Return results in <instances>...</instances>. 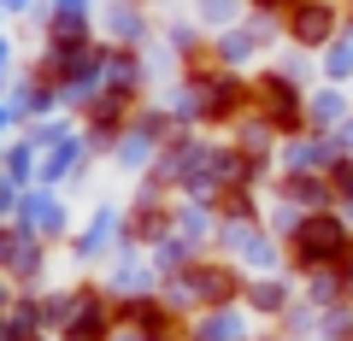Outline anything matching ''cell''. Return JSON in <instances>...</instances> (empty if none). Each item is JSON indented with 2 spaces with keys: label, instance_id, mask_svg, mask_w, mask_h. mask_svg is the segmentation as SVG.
<instances>
[{
  "label": "cell",
  "instance_id": "2",
  "mask_svg": "<svg viewBox=\"0 0 353 341\" xmlns=\"http://www.w3.org/2000/svg\"><path fill=\"white\" fill-rule=\"evenodd\" d=\"M330 30H336V12L318 6V0L294 12V36H301V41H330Z\"/></svg>",
  "mask_w": 353,
  "mask_h": 341
},
{
  "label": "cell",
  "instance_id": "4",
  "mask_svg": "<svg viewBox=\"0 0 353 341\" xmlns=\"http://www.w3.org/2000/svg\"><path fill=\"white\" fill-rule=\"evenodd\" d=\"M194 282H201V294H206V300H224V294H230V277H224V271H201Z\"/></svg>",
  "mask_w": 353,
  "mask_h": 341
},
{
  "label": "cell",
  "instance_id": "5",
  "mask_svg": "<svg viewBox=\"0 0 353 341\" xmlns=\"http://www.w3.org/2000/svg\"><path fill=\"white\" fill-rule=\"evenodd\" d=\"M336 189H341V194H353V165H336Z\"/></svg>",
  "mask_w": 353,
  "mask_h": 341
},
{
  "label": "cell",
  "instance_id": "1",
  "mask_svg": "<svg viewBox=\"0 0 353 341\" xmlns=\"http://www.w3.org/2000/svg\"><path fill=\"white\" fill-rule=\"evenodd\" d=\"M294 241H301V259L312 265V259H330V253H341V247H347V229H341L336 218H306Z\"/></svg>",
  "mask_w": 353,
  "mask_h": 341
},
{
  "label": "cell",
  "instance_id": "3",
  "mask_svg": "<svg viewBox=\"0 0 353 341\" xmlns=\"http://www.w3.org/2000/svg\"><path fill=\"white\" fill-rule=\"evenodd\" d=\"M265 106H271V118H277V130H294V124H301V112H294V89H289V83H265Z\"/></svg>",
  "mask_w": 353,
  "mask_h": 341
}]
</instances>
